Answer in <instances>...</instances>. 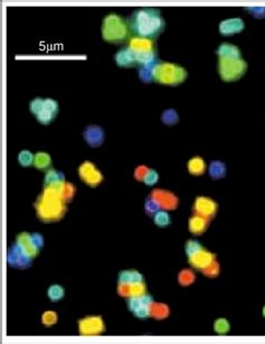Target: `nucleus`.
I'll return each instance as SVG.
<instances>
[{
	"label": "nucleus",
	"instance_id": "f257e3e1",
	"mask_svg": "<svg viewBox=\"0 0 265 344\" xmlns=\"http://www.w3.org/2000/svg\"><path fill=\"white\" fill-rule=\"evenodd\" d=\"M129 26L134 37L153 39L163 32L166 23L157 8H140L129 18Z\"/></svg>",
	"mask_w": 265,
	"mask_h": 344
},
{
	"label": "nucleus",
	"instance_id": "f03ea898",
	"mask_svg": "<svg viewBox=\"0 0 265 344\" xmlns=\"http://www.w3.org/2000/svg\"><path fill=\"white\" fill-rule=\"evenodd\" d=\"M34 207L39 220L46 223L61 220L66 213V202L55 186H44Z\"/></svg>",
	"mask_w": 265,
	"mask_h": 344
},
{
	"label": "nucleus",
	"instance_id": "7ed1b4c3",
	"mask_svg": "<svg viewBox=\"0 0 265 344\" xmlns=\"http://www.w3.org/2000/svg\"><path fill=\"white\" fill-rule=\"evenodd\" d=\"M101 32L104 41L112 44L128 41L131 34L128 21L118 14H109L103 18Z\"/></svg>",
	"mask_w": 265,
	"mask_h": 344
},
{
	"label": "nucleus",
	"instance_id": "20e7f679",
	"mask_svg": "<svg viewBox=\"0 0 265 344\" xmlns=\"http://www.w3.org/2000/svg\"><path fill=\"white\" fill-rule=\"evenodd\" d=\"M152 79L162 86L176 87L187 79V71L177 64L169 62H154L152 65Z\"/></svg>",
	"mask_w": 265,
	"mask_h": 344
},
{
	"label": "nucleus",
	"instance_id": "39448f33",
	"mask_svg": "<svg viewBox=\"0 0 265 344\" xmlns=\"http://www.w3.org/2000/svg\"><path fill=\"white\" fill-rule=\"evenodd\" d=\"M128 47L131 49L137 63L141 66H147L154 63L157 52L152 39L133 37L130 39Z\"/></svg>",
	"mask_w": 265,
	"mask_h": 344
},
{
	"label": "nucleus",
	"instance_id": "423d86ee",
	"mask_svg": "<svg viewBox=\"0 0 265 344\" xmlns=\"http://www.w3.org/2000/svg\"><path fill=\"white\" fill-rule=\"evenodd\" d=\"M247 71V63L242 57L226 58L218 57L219 77L225 82H235Z\"/></svg>",
	"mask_w": 265,
	"mask_h": 344
},
{
	"label": "nucleus",
	"instance_id": "0eeeda50",
	"mask_svg": "<svg viewBox=\"0 0 265 344\" xmlns=\"http://www.w3.org/2000/svg\"><path fill=\"white\" fill-rule=\"evenodd\" d=\"M16 244L29 258L36 257L43 248L44 239L39 233H19L16 238Z\"/></svg>",
	"mask_w": 265,
	"mask_h": 344
},
{
	"label": "nucleus",
	"instance_id": "6e6552de",
	"mask_svg": "<svg viewBox=\"0 0 265 344\" xmlns=\"http://www.w3.org/2000/svg\"><path fill=\"white\" fill-rule=\"evenodd\" d=\"M152 305H153V300L150 295H143L140 296H134L130 297L128 301V306L129 311L132 312L134 315L138 318H148L149 316H151L152 313Z\"/></svg>",
	"mask_w": 265,
	"mask_h": 344
},
{
	"label": "nucleus",
	"instance_id": "1a4fd4ad",
	"mask_svg": "<svg viewBox=\"0 0 265 344\" xmlns=\"http://www.w3.org/2000/svg\"><path fill=\"white\" fill-rule=\"evenodd\" d=\"M78 332L81 335H101L106 332V324L101 316H87L78 321Z\"/></svg>",
	"mask_w": 265,
	"mask_h": 344
},
{
	"label": "nucleus",
	"instance_id": "9d476101",
	"mask_svg": "<svg viewBox=\"0 0 265 344\" xmlns=\"http://www.w3.org/2000/svg\"><path fill=\"white\" fill-rule=\"evenodd\" d=\"M78 175L82 181L91 187H97L103 181L102 173L92 162H84L78 167Z\"/></svg>",
	"mask_w": 265,
	"mask_h": 344
},
{
	"label": "nucleus",
	"instance_id": "9b49d317",
	"mask_svg": "<svg viewBox=\"0 0 265 344\" xmlns=\"http://www.w3.org/2000/svg\"><path fill=\"white\" fill-rule=\"evenodd\" d=\"M215 258H216V256L211 251L206 250L204 247L188 257L189 263H191L195 269H199V270H205V269H207L212 263L215 262Z\"/></svg>",
	"mask_w": 265,
	"mask_h": 344
},
{
	"label": "nucleus",
	"instance_id": "f8f14e48",
	"mask_svg": "<svg viewBox=\"0 0 265 344\" xmlns=\"http://www.w3.org/2000/svg\"><path fill=\"white\" fill-rule=\"evenodd\" d=\"M194 209L196 214L207 218L209 220V219H213L215 217V214L217 212L218 205L216 202L212 200V198L206 196H198L196 198V201H195Z\"/></svg>",
	"mask_w": 265,
	"mask_h": 344
},
{
	"label": "nucleus",
	"instance_id": "ddd939ff",
	"mask_svg": "<svg viewBox=\"0 0 265 344\" xmlns=\"http://www.w3.org/2000/svg\"><path fill=\"white\" fill-rule=\"evenodd\" d=\"M32 258H29L16 243L8 250V263L12 267L26 269L31 266Z\"/></svg>",
	"mask_w": 265,
	"mask_h": 344
},
{
	"label": "nucleus",
	"instance_id": "4468645a",
	"mask_svg": "<svg viewBox=\"0 0 265 344\" xmlns=\"http://www.w3.org/2000/svg\"><path fill=\"white\" fill-rule=\"evenodd\" d=\"M58 103L53 99H45L41 111L36 116L38 122L43 124L51 123L58 113Z\"/></svg>",
	"mask_w": 265,
	"mask_h": 344
},
{
	"label": "nucleus",
	"instance_id": "2eb2a0df",
	"mask_svg": "<svg viewBox=\"0 0 265 344\" xmlns=\"http://www.w3.org/2000/svg\"><path fill=\"white\" fill-rule=\"evenodd\" d=\"M245 24L241 18L225 19L219 24V33L224 36H232L234 34L243 32Z\"/></svg>",
	"mask_w": 265,
	"mask_h": 344
},
{
	"label": "nucleus",
	"instance_id": "dca6fc26",
	"mask_svg": "<svg viewBox=\"0 0 265 344\" xmlns=\"http://www.w3.org/2000/svg\"><path fill=\"white\" fill-rule=\"evenodd\" d=\"M140 283H144V278L137 270H123L119 273V286H132Z\"/></svg>",
	"mask_w": 265,
	"mask_h": 344
},
{
	"label": "nucleus",
	"instance_id": "f3484780",
	"mask_svg": "<svg viewBox=\"0 0 265 344\" xmlns=\"http://www.w3.org/2000/svg\"><path fill=\"white\" fill-rule=\"evenodd\" d=\"M114 59H116V63L120 67H132L138 64L136 57H134L133 53L129 47L120 49L116 54V56H114Z\"/></svg>",
	"mask_w": 265,
	"mask_h": 344
},
{
	"label": "nucleus",
	"instance_id": "a211bd4d",
	"mask_svg": "<svg viewBox=\"0 0 265 344\" xmlns=\"http://www.w3.org/2000/svg\"><path fill=\"white\" fill-rule=\"evenodd\" d=\"M85 141H86L92 147H99L104 139V133L102 129L98 126H90L85 130Z\"/></svg>",
	"mask_w": 265,
	"mask_h": 344
},
{
	"label": "nucleus",
	"instance_id": "6ab92c4d",
	"mask_svg": "<svg viewBox=\"0 0 265 344\" xmlns=\"http://www.w3.org/2000/svg\"><path fill=\"white\" fill-rule=\"evenodd\" d=\"M208 219L199 214H195L189 220V231L193 234H202L207 230Z\"/></svg>",
	"mask_w": 265,
	"mask_h": 344
},
{
	"label": "nucleus",
	"instance_id": "aec40b11",
	"mask_svg": "<svg viewBox=\"0 0 265 344\" xmlns=\"http://www.w3.org/2000/svg\"><path fill=\"white\" fill-rule=\"evenodd\" d=\"M218 57H226V58H238L241 57V51L237 46L229 43H223L217 49Z\"/></svg>",
	"mask_w": 265,
	"mask_h": 344
},
{
	"label": "nucleus",
	"instance_id": "412c9836",
	"mask_svg": "<svg viewBox=\"0 0 265 344\" xmlns=\"http://www.w3.org/2000/svg\"><path fill=\"white\" fill-rule=\"evenodd\" d=\"M188 171L192 175L199 176L203 175L206 171V163H205L204 159L199 156L193 157L191 161L188 162Z\"/></svg>",
	"mask_w": 265,
	"mask_h": 344
},
{
	"label": "nucleus",
	"instance_id": "4be33fe9",
	"mask_svg": "<svg viewBox=\"0 0 265 344\" xmlns=\"http://www.w3.org/2000/svg\"><path fill=\"white\" fill-rule=\"evenodd\" d=\"M52 165V158L48 155L47 153L39 152L35 155L34 158V166L37 169H41V171H45V169H48Z\"/></svg>",
	"mask_w": 265,
	"mask_h": 344
},
{
	"label": "nucleus",
	"instance_id": "5701e85b",
	"mask_svg": "<svg viewBox=\"0 0 265 344\" xmlns=\"http://www.w3.org/2000/svg\"><path fill=\"white\" fill-rule=\"evenodd\" d=\"M65 182V177L62 172H58L56 169H49L46 176H45V185L44 186H52L56 184Z\"/></svg>",
	"mask_w": 265,
	"mask_h": 344
},
{
	"label": "nucleus",
	"instance_id": "b1692460",
	"mask_svg": "<svg viewBox=\"0 0 265 344\" xmlns=\"http://www.w3.org/2000/svg\"><path fill=\"white\" fill-rule=\"evenodd\" d=\"M64 294H65V291L63 286L57 285V284L56 285H52L47 291V296L52 302H58L63 300Z\"/></svg>",
	"mask_w": 265,
	"mask_h": 344
},
{
	"label": "nucleus",
	"instance_id": "393cba45",
	"mask_svg": "<svg viewBox=\"0 0 265 344\" xmlns=\"http://www.w3.org/2000/svg\"><path fill=\"white\" fill-rule=\"evenodd\" d=\"M231 330V324L226 320V318H217L216 321L214 322V331L217 334H221V335H225L227 334Z\"/></svg>",
	"mask_w": 265,
	"mask_h": 344
},
{
	"label": "nucleus",
	"instance_id": "a878e982",
	"mask_svg": "<svg viewBox=\"0 0 265 344\" xmlns=\"http://www.w3.org/2000/svg\"><path fill=\"white\" fill-rule=\"evenodd\" d=\"M153 221L160 228L168 227L171 223V219L166 211H157L153 216Z\"/></svg>",
	"mask_w": 265,
	"mask_h": 344
},
{
	"label": "nucleus",
	"instance_id": "bb28decb",
	"mask_svg": "<svg viewBox=\"0 0 265 344\" xmlns=\"http://www.w3.org/2000/svg\"><path fill=\"white\" fill-rule=\"evenodd\" d=\"M34 158L35 155L29 151H22L18 155V162L24 167H28L34 165Z\"/></svg>",
	"mask_w": 265,
	"mask_h": 344
},
{
	"label": "nucleus",
	"instance_id": "cd10ccee",
	"mask_svg": "<svg viewBox=\"0 0 265 344\" xmlns=\"http://www.w3.org/2000/svg\"><path fill=\"white\" fill-rule=\"evenodd\" d=\"M211 176L214 178H219L225 175V166L221 162H214L211 165Z\"/></svg>",
	"mask_w": 265,
	"mask_h": 344
},
{
	"label": "nucleus",
	"instance_id": "c85d7f7f",
	"mask_svg": "<svg viewBox=\"0 0 265 344\" xmlns=\"http://www.w3.org/2000/svg\"><path fill=\"white\" fill-rule=\"evenodd\" d=\"M57 322V314L53 311H47L43 314L42 323L45 326H52Z\"/></svg>",
	"mask_w": 265,
	"mask_h": 344
},
{
	"label": "nucleus",
	"instance_id": "c756f323",
	"mask_svg": "<svg viewBox=\"0 0 265 344\" xmlns=\"http://www.w3.org/2000/svg\"><path fill=\"white\" fill-rule=\"evenodd\" d=\"M159 179V174L154 171V169H148V172L146 174V176L143 178V182L146 185H154L158 182Z\"/></svg>",
	"mask_w": 265,
	"mask_h": 344
},
{
	"label": "nucleus",
	"instance_id": "7c9ffc66",
	"mask_svg": "<svg viewBox=\"0 0 265 344\" xmlns=\"http://www.w3.org/2000/svg\"><path fill=\"white\" fill-rule=\"evenodd\" d=\"M44 100H45V99L36 98V99H34V100H32L31 103H29V109H31V112L34 114L35 117H36L37 114L39 113V111H41V109L43 107V103H44Z\"/></svg>",
	"mask_w": 265,
	"mask_h": 344
},
{
	"label": "nucleus",
	"instance_id": "2f4dec72",
	"mask_svg": "<svg viewBox=\"0 0 265 344\" xmlns=\"http://www.w3.org/2000/svg\"><path fill=\"white\" fill-rule=\"evenodd\" d=\"M202 248H203V246L198 241H196V240H188L187 243H186V248H185V250H186L187 256L189 257V256L193 255V253H195L196 251H198L199 249H202Z\"/></svg>",
	"mask_w": 265,
	"mask_h": 344
},
{
	"label": "nucleus",
	"instance_id": "473e14b6",
	"mask_svg": "<svg viewBox=\"0 0 265 344\" xmlns=\"http://www.w3.org/2000/svg\"><path fill=\"white\" fill-rule=\"evenodd\" d=\"M262 313H263V317L265 318V305H264V307H263V311H262Z\"/></svg>",
	"mask_w": 265,
	"mask_h": 344
}]
</instances>
